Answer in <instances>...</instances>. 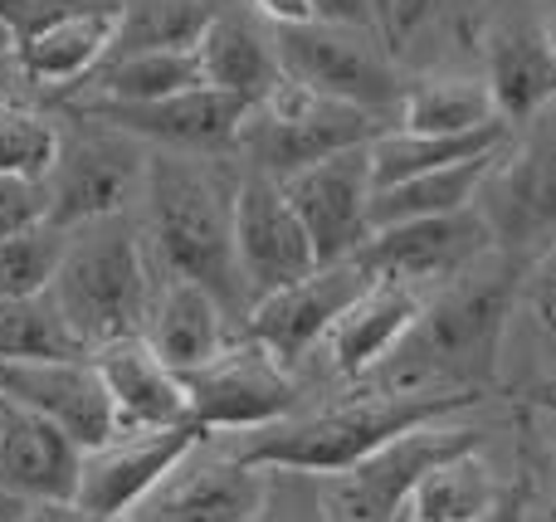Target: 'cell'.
I'll use <instances>...</instances> for the list:
<instances>
[{"label":"cell","mask_w":556,"mask_h":522,"mask_svg":"<svg viewBox=\"0 0 556 522\" xmlns=\"http://www.w3.org/2000/svg\"><path fill=\"white\" fill-rule=\"evenodd\" d=\"M528 279V259L483 254L459 279L425 298L420 322L376 371L381 391H479L498 377L508 313Z\"/></svg>","instance_id":"1"},{"label":"cell","mask_w":556,"mask_h":522,"mask_svg":"<svg viewBox=\"0 0 556 522\" xmlns=\"http://www.w3.org/2000/svg\"><path fill=\"white\" fill-rule=\"evenodd\" d=\"M479 400V391H371V396L342 400L317 416L254 430L230 455L250 469H293V474L337 479L362 459H371L376 449H386L391 440H401L405 430L440 425Z\"/></svg>","instance_id":"2"},{"label":"cell","mask_w":556,"mask_h":522,"mask_svg":"<svg viewBox=\"0 0 556 522\" xmlns=\"http://www.w3.org/2000/svg\"><path fill=\"white\" fill-rule=\"evenodd\" d=\"M235 186L215 166L181 152H152L147 162V230L172 269V279H191L225 303V313L244 308V279L235 264ZM250 313V308H244Z\"/></svg>","instance_id":"3"},{"label":"cell","mask_w":556,"mask_h":522,"mask_svg":"<svg viewBox=\"0 0 556 522\" xmlns=\"http://www.w3.org/2000/svg\"><path fill=\"white\" fill-rule=\"evenodd\" d=\"M59 318L74 328V338L93 357L98 347L123 338H142L152 318V279L137 230L113 220H93L84 230H68V250L49 283Z\"/></svg>","instance_id":"4"},{"label":"cell","mask_w":556,"mask_h":522,"mask_svg":"<svg viewBox=\"0 0 556 522\" xmlns=\"http://www.w3.org/2000/svg\"><path fill=\"white\" fill-rule=\"evenodd\" d=\"M386 132V123L362 107L332 103V98L313 93L298 78H278L264 93V103L250 107L240 127V152L250 156V171H264L274 181L307 171V166L327 162L352 147H371Z\"/></svg>","instance_id":"5"},{"label":"cell","mask_w":556,"mask_h":522,"mask_svg":"<svg viewBox=\"0 0 556 522\" xmlns=\"http://www.w3.org/2000/svg\"><path fill=\"white\" fill-rule=\"evenodd\" d=\"M473 205L489 220L498 254L532 264L547 244H556V103L532 113L508 137Z\"/></svg>","instance_id":"6"},{"label":"cell","mask_w":556,"mask_h":522,"mask_svg":"<svg viewBox=\"0 0 556 522\" xmlns=\"http://www.w3.org/2000/svg\"><path fill=\"white\" fill-rule=\"evenodd\" d=\"M147 152L137 137L78 117L74 132H59V156L45 176V220L59 230H84L113 220L147 191Z\"/></svg>","instance_id":"7"},{"label":"cell","mask_w":556,"mask_h":522,"mask_svg":"<svg viewBox=\"0 0 556 522\" xmlns=\"http://www.w3.org/2000/svg\"><path fill=\"white\" fill-rule=\"evenodd\" d=\"M483 445V430L473 425H420L405 430L401 440H391L386 449H376L371 459H362L356 469L337 479H323V498L332 522H395L410 508L415 488L434 474L440 464L459 455H473Z\"/></svg>","instance_id":"8"},{"label":"cell","mask_w":556,"mask_h":522,"mask_svg":"<svg viewBox=\"0 0 556 522\" xmlns=\"http://www.w3.org/2000/svg\"><path fill=\"white\" fill-rule=\"evenodd\" d=\"M181 386L191 400V425L205 435H220V430L254 435L288 420L298 406L288 367L254 338H230V347L215 352L205 367L186 371Z\"/></svg>","instance_id":"9"},{"label":"cell","mask_w":556,"mask_h":522,"mask_svg":"<svg viewBox=\"0 0 556 522\" xmlns=\"http://www.w3.org/2000/svg\"><path fill=\"white\" fill-rule=\"evenodd\" d=\"M274 54L288 78L307 84L313 93L332 98V103L362 107V113L381 117L386 107L405 98V84L376 49V35H356V29L317 25L313 20V25L298 29H278Z\"/></svg>","instance_id":"10"},{"label":"cell","mask_w":556,"mask_h":522,"mask_svg":"<svg viewBox=\"0 0 556 522\" xmlns=\"http://www.w3.org/2000/svg\"><path fill=\"white\" fill-rule=\"evenodd\" d=\"M254 103L230 93H215V88H195V93H176L162 103H108V98H78L68 103L74 117L88 123L117 127V132L137 137V142H152L162 152H181V156H215L240 147V127L250 117Z\"/></svg>","instance_id":"11"},{"label":"cell","mask_w":556,"mask_h":522,"mask_svg":"<svg viewBox=\"0 0 556 522\" xmlns=\"http://www.w3.org/2000/svg\"><path fill=\"white\" fill-rule=\"evenodd\" d=\"M283 195L303 220L317 269L352 259L371 240V147H352V152H337L327 162L307 166V171L288 176Z\"/></svg>","instance_id":"12"},{"label":"cell","mask_w":556,"mask_h":522,"mask_svg":"<svg viewBox=\"0 0 556 522\" xmlns=\"http://www.w3.org/2000/svg\"><path fill=\"white\" fill-rule=\"evenodd\" d=\"M235 264H240L250 308L288 283L317 273L313 244H307L303 220L288 205L283 181L264 171H244L235 186Z\"/></svg>","instance_id":"13"},{"label":"cell","mask_w":556,"mask_h":522,"mask_svg":"<svg viewBox=\"0 0 556 522\" xmlns=\"http://www.w3.org/2000/svg\"><path fill=\"white\" fill-rule=\"evenodd\" d=\"M493 254V230L479 215V205H464L450 215H430V220H405L391 230H376L362 250L352 254L371 279H395V283H450L464 269Z\"/></svg>","instance_id":"14"},{"label":"cell","mask_w":556,"mask_h":522,"mask_svg":"<svg viewBox=\"0 0 556 522\" xmlns=\"http://www.w3.org/2000/svg\"><path fill=\"white\" fill-rule=\"evenodd\" d=\"M205 440H211L205 430L176 425V430H147V435H117L113 445L88 449L84 469H78L74 504L93 508L103 518H132Z\"/></svg>","instance_id":"15"},{"label":"cell","mask_w":556,"mask_h":522,"mask_svg":"<svg viewBox=\"0 0 556 522\" xmlns=\"http://www.w3.org/2000/svg\"><path fill=\"white\" fill-rule=\"evenodd\" d=\"M371 273L356 259H342L332 269H317L307 279L288 283V289L260 298L244 313V338H254L260 347H269L283 367H293L303 352H313L317 342H327V332L337 328L346 308L371 289Z\"/></svg>","instance_id":"16"},{"label":"cell","mask_w":556,"mask_h":522,"mask_svg":"<svg viewBox=\"0 0 556 522\" xmlns=\"http://www.w3.org/2000/svg\"><path fill=\"white\" fill-rule=\"evenodd\" d=\"M0 396L15 406L35 410V416L54 420L78 449H103L113 445L117 430L113 400L103 391L93 357L78 361H0Z\"/></svg>","instance_id":"17"},{"label":"cell","mask_w":556,"mask_h":522,"mask_svg":"<svg viewBox=\"0 0 556 522\" xmlns=\"http://www.w3.org/2000/svg\"><path fill=\"white\" fill-rule=\"evenodd\" d=\"M123 20L127 0H84V5L64 10L59 20H49L45 29H35L29 39L15 44L20 78L45 88H68L93 78L117 49Z\"/></svg>","instance_id":"18"},{"label":"cell","mask_w":556,"mask_h":522,"mask_svg":"<svg viewBox=\"0 0 556 522\" xmlns=\"http://www.w3.org/2000/svg\"><path fill=\"white\" fill-rule=\"evenodd\" d=\"M84 449L35 410L0 396V488L20 504H64L78 494Z\"/></svg>","instance_id":"19"},{"label":"cell","mask_w":556,"mask_h":522,"mask_svg":"<svg viewBox=\"0 0 556 522\" xmlns=\"http://www.w3.org/2000/svg\"><path fill=\"white\" fill-rule=\"evenodd\" d=\"M93 367L103 377V391L113 400V416L123 435L191 425V400H186L181 377L156 357L147 338L108 342V347L93 352Z\"/></svg>","instance_id":"20"},{"label":"cell","mask_w":556,"mask_h":522,"mask_svg":"<svg viewBox=\"0 0 556 522\" xmlns=\"http://www.w3.org/2000/svg\"><path fill=\"white\" fill-rule=\"evenodd\" d=\"M195 455L127 522H250L264 498V469L240 464L235 455Z\"/></svg>","instance_id":"21"},{"label":"cell","mask_w":556,"mask_h":522,"mask_svg":"<svg viewBox=\"0 0 556 522\" xmlns=\"http://www.w3.org/2000/svg\"><path fill=\"white\" fill-rule=\"evenodd\" d=\"M425 293L410 283L395 279H376L352 308L337 318V328L327 332V352H332L337 377L346 381H366L386 367L395 347L405 342V332L420 322Z\"/></svg>","instance_id":"22"},{"label":"cell","mask_w":556,"mask_h":522,"mask_svg":"<svg viewBox=\"0 0 556 522\" xmlns=\"http://www.w3.org/2000/svg\"><path fill=\"white\" fill-rule=\"evenodd\" d=\"M225 318H230V313H225V303L215 298L211 289H201V283H191V279H172L156 293L142 338L152 342V352L176 377H186V371L205 367L215 352L230 347Z\"/></svg>","instance_id":"23"},{"label":"cell","mask_w":556,"mask_h":522,"mask_svg":"<svg viewBox=\"0 0 556 522\" xmlns=\"http://www.w3.org/2000/svg\"><path fill=\"white\" fill-rule=\"evenodd\" d=\"M489 88L508 127H522L532 113L556 103L552 25H503L489 39Z\"/></svg>","instance_id":"24"},{"label":"cell","mask_w":556,"mask_h":522,"mask_svg":"<svg viewBox=\"0 0 556 522\" xmlns=\"http://www.w3.org/2000/svg\"><path fill=\"white\" fill-rule=\"evenodd\" d=\"M195 54H201L205 88L230 93V98H244V103H264V93L283 78L274 44L260 35V29L244 25V20L215 15L211 25H205Z\"/></svg>","instance_id":"25"},{"label":"cell","mask_w":556,"mask_h":522,"mask_svg":"<svg viewBox=\"0 0 556 522\" xmlns=\"http://www.w3.org/2000/svg\"><path fill=\"white\" fill-rule=\"evenodd\" d=\"M508 147V142H503ZM498 152H483V156H469V162H454L444 171H430V176H415V181H401L391 191H376L371 201V234L376 230H391V225H405V220H430V215H450V211H464V205L479 201L483 181L493 176L498 166Z\"/></svg>","instance_id":"26"},{"label":"cell","mask_w":556,"mask_h":522,"mask_svg":"<svg viewBox=\"0 0 556 522\" xmlns=\"http://www.w3.org/2000/svg\"><path fill=\"white\" fill-rule=\"evenodd\" d=\"M503 123L493 103L489 78H459V74H430L405 88L401 98V132L420 137H464L479 127Z\"/></svg>","instance_id":"27"},{"label":"cell","mask_w":556,"mask_h":522,"mask_svg":"<svg viewBox=\"0 0 556 522\" xmlns=\"http://www.w3.org/2000/svg\"><path fill=\"white\" fill-rule=\"evenodd\" d=\"M508 137H513L508 123L479 127V132H464V137H420V132H401L395 127V132H381L371 142V186L376 191H391V186L415 181V176H430L454 162H469V156L498 152Z\"/></svg>","instance_id":"28"},{"label":"cell","mask_w":556,"mask_h":522,"mask_svg":"<svg viewBox=\"0 0 556 522\" xmlns=\"http://www.w3.org/2000/svg\"><path fill=\"white\" fill-rule=\"evenodd\" d=\"M88 84H93L88 98L108 103H162L205 88V74L195 49H142V54H113Z\"/></svg>","instance_id":"29"},{"label":"cell","mask_w":556,"mask_h":522,"mask_svg":"<svg viewBox=\"0 0 556 522\" xmlns=\"http://www.w3.org/2000/svg\"><path fill=\"white\" fill-rule=\"evenodd\" d=\"M498 479L489 474V464L473 455H459L450 464H440L420 488H415L410 508L405 513L420 522H479L498 498Z\"/></svg>","instance_id":"30"},{"label":"cell","mask_w":556,"mask_h":522,"mask_svg":"<svg viewBox=\"0 0 556 522\" xmlns=\"http://www.w3.org/2000/svg\"><path fill=\"white\" fill-rule=\"evenodd\" d=\"M88 347L59 318L54 298H10L0 303V361H78Z\"/></svg>","instance_id":"31"},{"label":"cell","mask_w":556,"mask_h":522,"mask_svg":"<svg viewBox=\"0 0 556 522\" xmlns=\"http://www.w3.org/2000/svg\"><path fill=\"white\" fill-rule=\"evenodd\" d=\"M59 156V123L45 107L0 93V181H45Z\"/></svg>","instance_id":"32"},{"label":"cell","mask_w":556,"mask_h":522,"mask_svg":"<svg viewBox=\"0 0 556 522\" xmlns=\"http://www.w3.org/2000/svg\"><path fill=\"white\" fill-rule=\"evenodd\" d=\"M64 250H68V230H59V225H49V220L0 240V303L49 293Z\"/></svg>","instance_id":"33"},{"label":"cell","mask_w":556,"mask_h":522,"mask_svg":"<svg viewBox=\"0 0 556 522\" xmlns=\"http://www.w3.org/2000/svg\"><path fill=\"white\" fill-rule=\"evenodd\" d=\"M211 10L201 0H142L127 5L117 54H142V49H195L211 25Z\"/></svg>","instance_id":"34"},{"label":"cell","mask_w":556,"mask_h":522,"mask_svg":"<svg viewBox=\"0 0 556 522\" xmlns=\"http://www.w3.org/2000/svg\"><path fill=\"white\" fill-rule=\"evenodd\" d=\"M250 522H332L323 479L293 474V469H264V498Z\"/></svg>","instance_id":"35"},{"label":"cell","mask_w":556,"mask_h":522,"mask_svg":"<svg viewBox=\"0 0 556 522\" xmlns=\"http://www.w3.org/2000/svg\"><path fill=\"white\" fill-rule=\"evenodd\" d=\"M45 220V181H0V240Z\"/></svg>","instance_id":"36"},{"label":"cell","mask_w":556,"mask_h":522,"mask_svg":"<svg viewBox=\"0 0 556 522\" xmlns=\"http://www.w3.org/2000/svg\"><path fill=\"white\" fill-rule=\"evenodd\" d=\"M317 25H342L356 29V35H376L381 44H391V29H386V15L376 0H313Z\"/></svg>","instance_id":"37"},{"label":"cell","mask_w":556,"mask_h":522,"mask_svg":"<svg viewBox=\"0 0 556 522\" xmlns=\"http://www.w3.org/2000/svg\"><path fill=\"white\" fill-rule=\"evenodd\" d=\"M74 5H84V0H0V29H10L20 44V39H29L35 29H45L49 20H59Z\"/></svg>","instance_id":"38"},{"label":"cell","mask_w":556,"mask_h":522,"mask_svg":"<svg viewBox=\"0 0 556 522\" xmlns=\"http://www.w3.org/2000/svg\"><path fill=\"white\" fill-rule=\"evenodd\" d=\"M522 289H528V303H532V313H538V322L547 332H556V244H547V250L528 264Z\"/></svg>","instance_id":"39"},{"label":"cell","mask_w":556,"mask_h":522,"mask_svg":"<svg viewBox=\"0 0 556 522\" xmlns=\"http://www.w3.org/2000/svg\"><path fill=\"white\" fill-rule=\"evenodd\" d=\"M528 504H532V484L528 479H513V484L498 488L493 508L479 522H528Z\"/></svg>","instance_id":"40"},{"label":"cell","mask_w":556,"mask_h":522,"mask_svg":"<svg viewBox=\"0 0 556 522\" xmlns=\"http://www.w3.org/2000/svg\"><path fill=\"white\" fill-rule=\"evenodd\" d=\"M20 522H127V518H103V513H93V508L64 498V504H29Z\"/></svg>","instance_id":"41"},{"label":"cell","mask_w":556,"mask_h":522,"mask_svg":"<svg viewBox=\"0 0 556 522\" xmlns=\"http://www.w3.org/2000/svg\"><path fill=\"white\" fill-rule=\"evenodd\" d=\"M260 15H269L278 29H298V25H313V0H254Z\"/></svg>","instance_id":"42"},{"label":"cell","mask_w":556,"mask_h":522,"mask_svg":"<svg viewBox=\"0 0 556 522\" xmlns=\"http://www.w3.org/2000/svg\"><path fill=\"white\" fill-rule=\"evenodd\" d=\"M20 78V64H15V35L0 29V93H10V84Z\"/></svg>","instance_id":"43"},{"label":"cell","mask_w":556,"mask_h":522,"mask_svg":"<svg viewBox=\"0 0 556 522\" xmlns=\"http://www.w3.org/2000/svg\"><path fill=\"white\" fill-rule=\"evenodd\" d=\"M425 15V0H395V39H405V29Z\"/></svg>","instance_id":"44"},{"label":"cell","mask_w":556,"mask_h":522,"mask_svg":"<svg viewBox=\"0 0 556 522\" xmlns=\"http://www.w3.org/2000/svg\"><path fill=\"white\" fill-rule=\"evenodd\" d=\"M25 508L29 504H20L15 494H5V488H0V522H20V518H25Z\"/></svg>","instance_id":"45"},{"label":"cell","mask_w":556,"mask_h":522,"mask_svg":"<svg viewBox=\"0 0 556 522\" xmlns=\"http://www.w3.org/2000/svg\"><path fill=\"white\" fill-rule=\"evenodd\" d=\"M376 5H381V15H386V29H391V44H401V39H395V0H376Z\"/></svg>","instance_id":"46"},{"label":"cell","mask_w":556,"mask_h":522,"mask_svg":"<svg viewBox=\"0 0 556 522\" xmlns=\"http://www.w3.org/2000/svg\"><path fill=\"white\" fill-rule=\"evenodd\" d=\"M395 522H420V518H410V513H401V518H395Z\"/></svg>","instance_id":"47"},{"label":"cell","mask_w":556,"mask_h":522,"mask_svg":"<svg viewBox=\"0 0 556 522\" xmlns=\"http://www.w3.org/2000/svg\"><path fill=\"white\" fill-rule=\"evenodd\" d=\"M552 39H556V25H552Z\"/></svg>","instance_id":"48"}]
</instances>
